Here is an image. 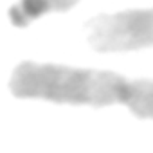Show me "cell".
I'll list each match as a JSON object with an SVG mask.
<instances>
[{
    "label": "cell",
    "instance_id": "3",
    "mask_svg": "<svg viewBox=\"0 0 153 153\" xmlns=\"http://www.w3.org/2000/svg\"><path fill=\"white\" fill-rule=\"evenodd\" d=\"M79 0H18L9 7V20L16 27H25L47 13H65Z\"/></svg>",
    "mask_w": 153,
    "mask_h": 153
},
{
    "label": "cell",
    "instance_id": "2",
    "mask_svg": "<svg viewBox=\"0 0 153 153\" xmlns=\"http://www.w3.org/2000/svg\"><path fill=\"white\" fill-rule=\"evenodd\" d=\"M88 43L99 52L153 47V7L97 15L87 22Z\"/></svg>",
    "mask_w": 153,
    "mask_h": 153
},
{
    "label": "cell",
    "instance_id": "1",
    "mask_svg": "<svg viewBox=\"0 0 153 153\" xmlns=\"http://www.w3.org/2000/svg\"><path fill=\"white\" fill-rule=\"evenodd\" d=\"M124 83V76L112 70L22 61L11 74L9 88L13 96L24 99L110 106L121 103Z\"/></svg>",
    "mask_w": 153,
    "mask_h": 153
},
{
    "label": "cell",
    "instance_id": "4",
    "mask_svg": "<svg viewBox=\"0 0 153 153\" xmlns=\"http://www.w3.org/2000/svg\"><path fill=\"white\" fill-rule=\"evenodd\" d=\"M121 105L139 119H153V79H126Z\"/></svg>",
    "mask_w": 153,
    "mask_h": 153
}]
</instances>
